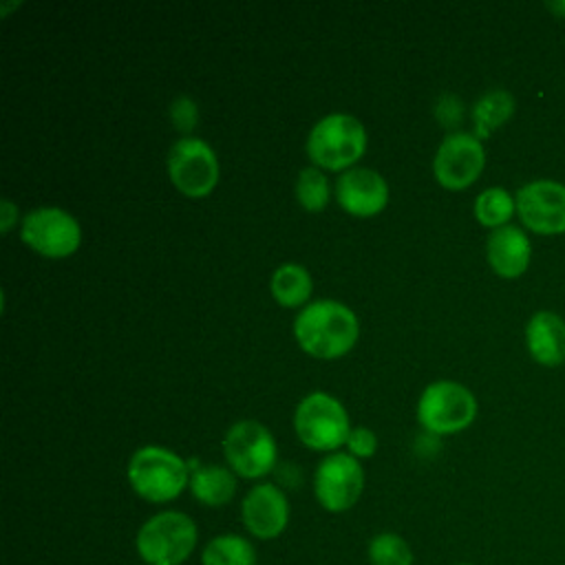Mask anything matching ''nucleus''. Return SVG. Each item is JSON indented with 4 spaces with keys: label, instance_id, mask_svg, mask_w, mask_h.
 Masks as SVG:
<instances>
[{
    "label": "nucleus",
    "instance_id": "cd10ccee",
    "mask_svg": "<svg viewBox=\"0 0 565 565\" xmlns=\"http://www.w3.org/2000/svg\"><path fill=\"white\" fill-rule=\"evenodd\" d=\"M547 9L556 15V18H565V0H556V2H547Z\"/></svg>",
    "mask_w": 565,
    "mask_h": 565
},
{
    "label": "nucleus",
    "instance_id": "423d86ee",
    "mask_svg": "<svg viewBox=\"0 0 565 565\" xmlns=\"http://www.w3.org/2000/svg\"><path fill=\"white\" fill-rule=\"evenodd\" d=\"M475 415V395L463 384L452 380L428 384L417 402V419L433 435L459 433L472 424Z\"/></svg>",
    "mask_w": 565,
    "mask_h": 565
},
{
    "label": "nucleus",
    "instance_id": "7ed1b4c3",
    "mask_svg": "<svg viewBox=\"0 0 565 565\" xmlns=\"http://www.w3.org/2000/svg\"><path fill=\"white\" fill-rule=\"evenodd\" d=\"M126 475L135 494L150 503H168L190 486V463L161 446L135 450Z\"/></svg>",
    "mask_w": 565,
    "mask_h": 565
},
{
    "label": "nucleus",
    "instance_id": "393cba45",
    "mask_svg": "<svg viewBox=\"0 0 565 565\" xmlns=\"http://www.w3.org/2000/svg\"><path fill=\"white\" fill-rule=\"evenodd\" d=\"M172 121L179 130H190L196 124V104L190 97H177L170 106Z\"/></svg>",
    "mask_w": 565,
    "mask_h": 565
},
{
    "label": "nucleus",
    "instance_id": "1a4fd4ad",
    "mask_svg": "<svg viewBox=\"0 0 565 565\" xmlns=\"http://www.w3.org/2000/svg\"><path fill=\"white\" fill-rule=\"evenodd\" d=\"M168 174L179 192L201 199L218 181V161L210 143L199 137H183L168 152Z\"/></svg>",
    "mask_w": 565,
    "mask_h": 565
},
{
    "label": "nucleus",
    "instance_id": "f8f14e48",
    "mask_svg": "<svg viewBox=\"0 0 565 565\" xmlns=\"http://www.w3.org/2000/svg\"><path fill=\"white\" fill-rule=\"evenodd\" d=\"M516 214L536 234L565 232V185L547 179L530 181L516 192Z\"/></svg>",
    "mask_w": 565,
    "mask_h": 565
},
{
    "label": "nucleus",
    "instance_id": "39448f33",
    "mask_svg": "<svg viewBox=\"0 0 565 565\" xmlns=\"http://www.w3.org/2000/svg\"><path fill=\"white\" fill-rule=\"evenodd\" d=\"M298 439L311 450H335L347 444L351 426L344 406L329 393H309L294 413Z\"/></svg>",
    "mask_w": 565,
    "mask_h": 565
},
{
    "label": "nucleus",
    "instance_id": "6ab92c4d",
    "mask_svg": "<svg viewBox=\"0 0 565 565\" xmlns=\"http://www.w3.org/2000/svg\"><path fill=\"white\" fill-rule=\"evenodd\" d=\"M271 296L282 307H300L311 296V276L298 263H285L271 274Z\"/></svg>",
    "mask_w": 565,
    "mask_h": 565
},
{
    "label": "nucleus",
    "instance_id": "0eeeda50",
    "mask_svg": "<svg viewBox=\"0 0 565 565\" xmlns=\"http://www.w3.org/2000/svg\"><path fill=\"white\" fill-rule=\"evenodd\" d=\"M223 455L234 475L260 479L274 470L278 448L271 433L256 419L236 422L223 437Z\"/></svg>",
    "mask_w": 565,
    "mask_h": 565
},
{
    "label": "nucleus",
    "instance_id": "20e7f679",
    "mask_svg": "<svg viewBox=\"0 0 565 565\" xmlns=\"http://www.w3.org/2000/svg\"><path fill=\"white\" fill-rule=\"evenodd\" d=\"M366 150V130L362 121L347 113L322 117L307 137L309 159L327 170L353 166Z\"/></svg>",
    "mask_w": 565,
    "mask_h": 565
},
{
    "label": "nucleus",
    "instance_id": "f257e3e1",
    "mask_svg": "<svg viewBox=\"0 0 565 565\" xmlns=\"http://www.w3.org/2000/svg\"><path fill=\"white\" fill-rule=\"evenodd\" d=\"M358 333L355 313L338 300H316L294 320V335L300 349L322 360L344 355L355 344Z\"/></svg>",
    "mask_w": 565,
    "mask_h": 565
},
{
    "label": "nucleus",
    "instance_id": "4be33fe9",
    "mask_svg": "<svg viewBox=\"0 0 565 565\" xmlns=\"http://www.w3.org/2000/svg\"><path fill=\"white\" fill-rule=\"evenodd\" d=\"M369 565H413V547L397 532H380L366 547Z\"/></svg>",
    "mask_w": 565,
    "mask_h": 565
},
{
    "label": "nucleus",
    "instance_id": "bb28decb",
    "mask_svg": "<svg viewBox=\"0 0 565 565\" xmlns=\"http://www.w3.org/2000/svg\"><path fill=\"white\" fill-rule=\"evenodd\" d=\"M15 216H18V207L9 199H4L0 203V230H2V234H7L11 230Z\"/></svg>",
    "mask_w": 565,
    "mask_h": 565
},
{
    "label": "nucleus",
    "instance_id": "f03ea898",
    "mask_svg": "<svg viewBox=\"0 0 565 565\" xmlns=\"http://www.w3.org/2000/svg\"><path fill=\"white\" fill-rule=\"evenodd\" d=\"M199 543L194 519L179 510H163L141 523L135 550L143 565H185Z\"/></svg>",
    "mask_w": 565,
    "mask_h": 565
},
{
    "label": "nucleus",
    "instance_id": "412c9836",
    "mask_svg": "<svg viewBox=\"0 0 565 565\" xmlns=\"http://www.w3.org/2000/svg\"><path fill=\"white\" fill-rule=\"evenodd\" d=\"M516 212V201L503 188H488L475 201V216L486 227H503Z\"/></svg>",
    "mask_w": 565,
    "mask_h": 565
},
{
    "label": "nucleus",
    "instance_id": "b1692460",
    "mask_svg": "<svg viewBox=\"0 0 565 565\" xmlns=\"http://www.w3.org/2000/svg\"><path fill=\"white\" fill-rule=\"evenodd\" d=\"M347 446H349V455H353L355 459H366L371 455H375L377 450V437L371 428L366 426H355L351 428L349 433V439H347Z\"/></svg>",
    "mask_w": 565,
    "mask_h": 565
},
{
    "label": "nucleus",
    "instance_id": "5701e85b",
    "mask_svg": "<svg viewBox=\"0 0 565 565\" xmlns=\"http://www.w3.org/2000/svg\"><path fill=\"white\" fill-rule=\"evenodd\" d=\"M296 199L307 212H320L329 203V181L318 168L300 170L296 179Z\"/></svg>",
    "mask_w": 565,
    "mask_h": 565
},
{
    "label": "nucleus",
    "instance_id": "c85d7f7f",
    "mask_svg": "<svg viewBox=\"0 0 565 565\" xmlns=\"http://www.w3.org/2000/svg\"><path fill=\"white\" fill-rule=\"evenodd\" d=\"M457 565H475V563H457Z\"/></svg>",
    "mask_w": 565,
    "mask_h": 565
},
{
    "label": "nucleus",
    "instance_id": "2eb2a0df",
    "mask_svg": "<svg viewBox=\"0 0 565 565\" xmlns=\"http://www.w3.org/2000/svg\"><path fill=\"white\" fill-rule=\"evenodd\" d=\"M486 256L490 267L503 278L521 276L530 265V238L521 227L503 225L488 234Z\"/></svg>",
    "mask_w": 565,
    "mask_h": 565
},
{
    "label": "nucleus",
    "instance_id": "c756f323",
    "mask_svg": "<svg viewBox=\"0 0 565 565\" xmlns=\"http://www.w3.org/2000/svg\"><path fill=\"white\" fill-rule=\"evenodd\" d=\"M185 565H188V563H185Z\"/></svg>",
    "mask_w": 565,
    "mask_h": 565
},
{
    "label": "nucleus",
    "instance_id": "aec40b11",
    "mask_svg": "<svg viewBox=\"0 0 565 565\" xmlns=\"http://www.w3.org/2000/svg\"><path fill=\"white\" fill-rule=\"evenodd\" d=\"M514 113V97L505 88H492L481 95L472 108L477 139L488 137L492 130L503 126Z\"/></svg>",
    "mask_w": 565,
    "mask_h": 565
},
{
    "label": "nucleus",
    "instance_id": "6e6552de",
    "mask_svg": "<svg viewBox=\"0 0 565 565\" xmlns=\"http://www.w3.org/2000/svg\"><path fill=\"white\" fill-rule=\"evenodd\" d=\"M20 236L38 254L49 258H64L79 247L82 230L71 212L46 205L24 214Z\"/></svg>",
    "mask_w": 565,
    "mask_h": 565
},
{
    "label": "nucleus",
    "instance_id": "9d476101",
    "mask_svg": "<svg viewBox=\"0 0 565 565\" xmlns=\"http://www.w3.org/2000/svg\"><path fill=\"white\" fill-rule=\"evenodd\" d=\"M364 490V470L349 452L327 455L313 472V494L327 512L351 510Z\"/></svg>",
    "mask_w": 565,
    "mask_h": 565
},
{
    "label": "nucleus",
    "instance_id": "a211bd4d",
    "mask_svg": "<svg viewBox=\"0 0 565 565\" xmlns=\"http://www.w3.org/2000/svg\"><path fill=\"white\" fill-rule=\"evenodd\" d=\"M201 565H256V547L243 534H216L205 543Z\"/></svg>",
    "mask_w": 565,
    "mask_h": 565
},
{
    "label": "nucleus",
    "instance_id": "4468645a",
    "mask_svg": "<svg viewBox=\"0 0 565 565\" xmlns=\"http://www.w3.org/2000/svg\"><path fill=\"white\" fill-rule=\"evenodd\" d=\"M335 199L353 216H373L388 203V185L371 168H349L335 183Z\"/></svg>",
    "mask_w": 565,
    "mask_h": 565
},
{
    "label": "nucleus",
    "instance_id": "dca6fc26",
    "mask_svg": "<svg viewBox=\"0 0 565 565\" xmlns=\"http://www.w3.org/2000/svg\"><path fill=\"white\" fill-rule=\"evenodd\" d=\"M530 355L543 366L565 362V320L554 311H536L525 324Z\"/></svg>",
    "mask_w": 565,
    "mask_h": 565
},
{
    "label": "nucleus",
    "instance_id": "9b49d317",
    "mask_svg": "<svg viewBox=\"0 0 565 565\" xmlns=\"http://www.w3.org/2000/svg\"><path fill=\"white\" fill-rule=\"evenodd\" d=\"M486 163L481 139L470 132L448 135L433 159L435 179L448 190H463L477 181Z\"/></svg>",
    "mask_w": 565,
    "mask_h": 565
},
{
    "label": "nucleus",
    "instance_id": "ddd939ff",
    "mask_svg": "<svg viewBox=\"0 0 565 565\" xmlns=\"http://www.w3.org/2000/svg\"><path fill=\"white\" fill-rule=\"evenodd\" d=\"M241 521L254 539H278L289 523L287 494L276 483H256L241 501Z\"/></svg>",
    "mask_w": 565,
    "mask_h": 565
},
{
    "label": "nucleus",
    "instance_id": "f3484780",
    "mask_svg": "<svg viewBox=\"0 0 565 565\" xmlns=\"http://www.w3.org/2000/svg\"><path fill=\"white\" fill-rule=\"evenodd\" d=\"M188 488L199 503L207 508H221L236 494V475L225 466H201L199 461H190Z\"/></svg>",
    "mask_w": 565,
    "mask_h": 565
},
{
    "label": "nucleus",
    "instance_id": "a878e982",
    "mask_svg": "<svg viewBox=\"0 0 565 565\" xmlns=\"http://www.w3.org/2000/svg\"><path fill=\"white\" fill-rule=\"evenodd\" d=\"M437 117L444 126H455L461 119V102L455 95H444L437 106Z\"/></svg>",
    "mask_w": 565,
    "mask_h": 565
}]
</instances>
